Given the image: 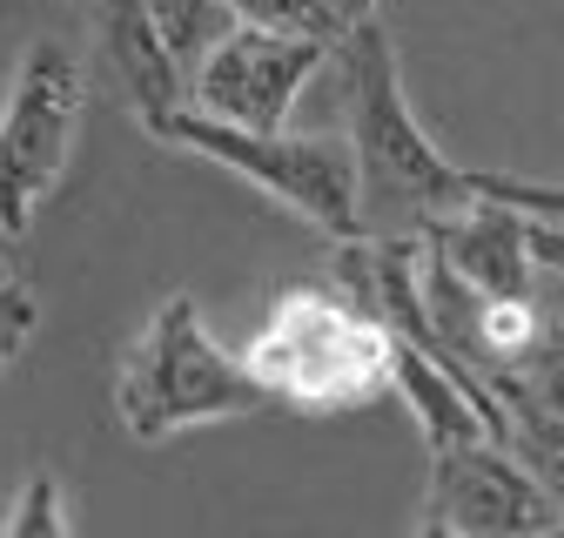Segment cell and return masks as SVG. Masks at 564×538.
Instances as JSON below:
<instances>
[{"label":"cell","instance_id":"1","mask_svg":"<svg viewBox=\"0 0 564 538\" xmlns=\"http://www.w3.org/2000/svg\"><path fill=\"white\" fill-rule=\"evenodd\" d=\"M349 82V155H357V223L364 236H416L470 202V169H457L410 115L403 67L383 14L336 41Z\"/></svg>","mask_w":564,"mask_h":538},{"label":"cell","instance_id":"2","mask_svg":"<svg viewBox=\"0 0 564 538\" xmlns=\"http://www.w3.org/2000/svg\"><path fill=\"white\" fill-rule=\"evenodd\" d=\"M262 404H275L269 384L249 370V357H229L216 336H208L195 297H169L141 323L134 351L115 377V418L141 444H162L188 424L249 418Z\"/></svg>","mask_w":564,"mask_h":538},{"label":"cell","instance_id":"3","mask_svg":"<svg viewBox=\"0 0 564 538\" xmlns=\"http://www.w3.org/2000/svg\"><path fill=\"white\" fill-rule=\"evenodd\" d=\"M390 323L357 297L303 283L249 344V370L296 411H364L390 390Z\"/></svg>","mask_w":564,"mask_h":538},{"label":"cell","instance_id":"4","mask_svg":"<svg viewBox=\"0 0 564 538\" xmlns=\"http://www.w3.org/2000/svg\"><path fill=\"white\" fill-rule=\"evenodd\" d=\"M149 134L175 149H195L208 162H223L229 175H249L262 195H275L290 216L316 223L323 236L349 243L364 236L357 223V155L336 134H282V128H242V121H216L202 108H169Z\"/></svg>","mask_w":564,"mask_h":538},{"label":"cell","instance_id":"5","mask_svg":"<svg viewBox=\"0 0 564 538\" xmlns=\"http://www.w3.org/2000/svg\"><path fill=\"white\" fill-rule=\"evenodd\" d=\"M88 108V75L82 54L67 41H34L14 61V82L0 95V236H28L34 216L47 209V195L75 155Z\"/></svg>","mask_w":564,"mask_h":538},{"label":"cell","instance_id":"6","mask_svg":"<svg viewBox=\"0 0 564 538\" xmlns=\"http://www.w3.org/2000/svg\"><path fill=\"white\" fill-rule=\"evenodd\" d=\"M557 525H564V505L498 438H464L431 451V492H423V512H416L423 538H531Z\"/></svg>","mask_w":564,"mask_h":538},{"label":"cell","instance_id":"7","mask_svg":"<svg viewBox=\"0 0 564 538\" xmlns=\"http://www.w3.org/2000/svg\"><path fill=\"white\" fill-rule=\"evenodd\" d=\"M323 41L310 34H282V28H256L236 21L216 47L188 67V95L202 115L216 121H242V128H282L290 101L303 95V82L323 67Z\"/></svg>","mask_w":564,"mask_h":538},{"label":"cell","instance_id":"8","mask_svg":"<svg viewBox=\"0 0 564 538\" xmlns=\"http://www.w3.org/2000/svg\"><path fill=\"white\" fill-rule=\"evenodd\" d=\"M477 297H524L531 290V249H524V216L470 189L464 209L416 229Z\"/></svg>","mask_w":564,"mask_h":538},{"label":"cell","instance_id":"9","mask_svg":"<svg viewBox=\"0 0 564 538\" xmlns=\"http://www.w3.org/2000/svg\"><path fill=\"white\" fill-rule=\"evenodd\" d=\"M95 14H101V47L121 67V88H128L134 115L155 128L169 108L188 101V82H182L175 54L162 47V34H155V21H149L141 0H95Z\"/></svg>","mask_w":564,"mask_h":538},{"label":"cell","instance_id":"10","mask_svg":"<svg viewBox=\"0 0 564 538\" xmlns=\"http://www.w3.org/2000/svg\"><path fill=\"white\" fill-rule=\"evenodd\" d=\"M390 390H403V404H410V418H416V431H423V444H431V451L437 444H464V438H490L484 418H477V404H470V390L431 351H416L410 336H397V344H390Z\"/></svg>","mask_w":564,"mask_h":538},{"label":"cell","instance_id":"11","mask_svg":"<svg viewBox=\"0 0 564 538\" xmlns=\"http://www.w3.org/2000/svg\"><path fill=\"white\" fill-rule=\"evenodd\" d=\"M236 21L256 28H282V34H310L323 47H336L349 28H364L370 14H383V0H229Z\"/></svg>","mask_w":564,"mask_h":538},{"label":"cell","instance_id":"12","mask_svg":"<svg viewBox=\"0 0 564 538\" xmlns=\"http://www.w3.org/2000/svg\"><path fill=\"white\" fill-rule=\"evenodd\" d=\"M149 8V21H155V34H162V47L175 54V67H182V82H188V67L216 47L229 28H236V8L229 0H141Z\"/></svg>","mask_w":564,"mask_h":538},{"label":"cell","instance_id":"13","mask_svg":"<svg viewBox=\"0 0 564 538\" xmlns=\"http://www.w3.org/2000/svg\"><path fill=\"white\" fill-rule=\"evenodd\" d=\"M0 531H8V538H61V531H67L61 478H54L47 464L21 478V492H14V505H8V518H0Z\"/></svg>","mask_w":564,"mask_h":538},{"label":"cell","instance_id":"14","mask_svg":"<svg viewBox=\"0 0 564 538\" xmlns=\"http://www.w3.org/2000/svg\"><path fill=\"white\" fill-rule=\"evenodd\" d=\"M531 397H544V404H557L564 411V323L557 316H538V330H531V344L505 364Z\"/></svg>","mask_w":564,"mask_h":538},{"label":"cell","instance_id":"15","mask_svg":"<svg viewBox=\"0 0 564 538\" xmlns=\"http://www.w3.org/2000/svg\"><path fill=\"white\" fill-rule=\"evenodd\" d=\"M470 189L518 209L524 223H564V182H538V175H505V169H470Z\"/></svg>","mask_w":564,"mask_h":538},{"label":"cell","instance_id":"16","mask_svg":"<svg viewBox=\"0 0 564 538\" xmlns=\"http://www.w3.org/2000/svg\"><path fill=\"white\" fill-rule=\"evenodd\" d=\"M34 323H41L34 290L14 277L8 262H0V370H14V364H21V351L34 344Z\"/></svg>","mask_w":564,"mask_h":538},{"label":"cell","instance_id":"17","mask_svg":"<svg viewBox=\"0 0 564 538\" xmlns=\"http://www.w3.org/2000/svg\"><path fill=\"white\" fill-rule=\"evenodd\" d=\"M524 249H531L538 269L564 277V223H524Z\"/></svg>","mask_w":564,"mask_h":538}]
</instances>
